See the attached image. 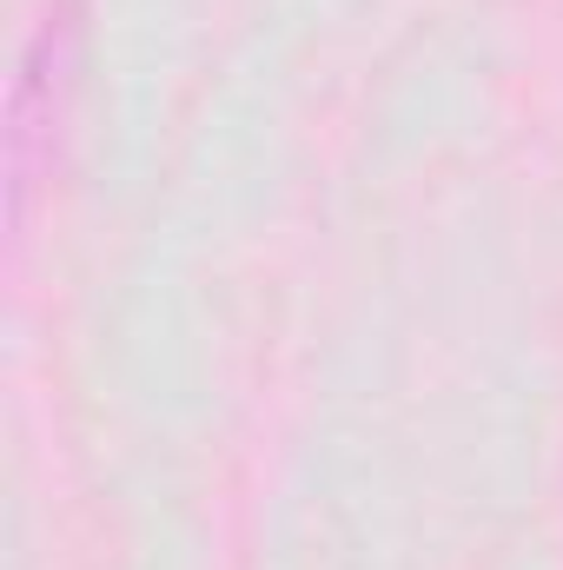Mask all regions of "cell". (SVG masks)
<instances>
[{
  "mask_svg": "<svg viewBox=\"0 0 563 570\" xmlns=\"http://www.w3.org/2000/svg\"><path fill=\"white\" fill-rule=\"evenodd\" d=\"M73 33H80V27H73V0H60V7L40 20V33H33V47H27V60H20V80H13V134H7V159H13V219L27 213V186H33V173H40V134H47L53 114H60Z\"/></svg>",
  "mask_w": 563,
  "mask_h": 570,
  "instance_id": "cell-1",
  "label": "cell"
}]
</instances>
